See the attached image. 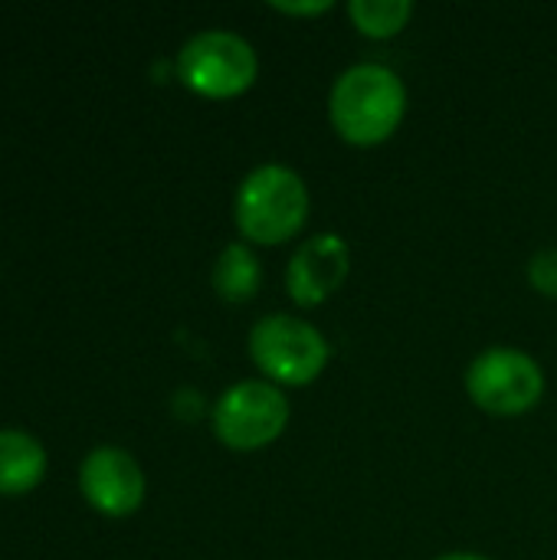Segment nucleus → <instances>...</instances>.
<instances>
[{"instance_id":"nucleus-1","label":"nucleus","mask_w":557,"mask_h":560,"mask_svg":"<svg viewBox=\"0 0 557 560\" xmlns=\"http://www.w3.org/2000/svg\"><path fill=\"white\" fill-rule=\"evenodd\" d=\"M407 115V85L384 62H355L338 72L328 92V118L341 141L374 148L387 141Z\"/></svg>"},{"instance_id":"nucleus-2","label":"nucleus","mask_w":557,"mask_h":560,"mask_svg":"<svg viewBox=\"0 0 557 560\" xmlns=\"http://www.w3.org/2000/svg\"><path fill=\"white\" fill-rule=\"evenodd\" d=\"M309 184L286 164L253 167L233 197V223L253 246H282L302 233L309 220Z\"/></svg>"},{"instance_id":"nucleus-3","label":"nucleus","mask_w":557,"mask_h":560,"mask_svg":"<svg viewBox=\"0 0 557 560\" xmlns=\"http://www.w3.org/2000/svg\"><path fill=\"white\" fill-rule=\"evenodd\" d=\"M250 358L263 381L276 387H305L328 368V338L299 315H266L250 328Z\"/></svg>"},{"instance_id":"nucleus-4","label":"nucleus","mask_w":557,"mask_h":560,"mask_svg":"<svg viewBox=\"0 0 557 560\" xmlns=\"http://www.w3.org/2000/svg\"><path fill=\"white\" fill-rule=\"evenodd\" d=\"M177 79L200 98L227 102L243 95L259 75L253 43L233 30H200L177 52Z\"/></svg>"},{"instance_id":"nucleus-5","label":"nucleus","mask_w":557,"mask_h":560,"mask_svg":"<svg viewBox=\"0 0 557 560\" xmlns=\"http://www.w3.org/2000/svg\"><path fill=\"white\" fill-rule=\"evenodd\" d=\"M292 407L282 387L269 381L230 384L213 404V436L233 453H259L272 446L289 427Z\"/></svg>"},{"instance_id":"nucleus-6","label":"nucleus","mask_w":557,"mask_h":560,"mask_svg":"<svg viewBox=\"0 0 557 560\" xmlns=\"http://www.w3.org/2000/svg\"><path fill=\"white\" fill-rule=\"evenodd\" d=\"M469 400L492 417H522L545 394L542 364L519 348H489L466 368Z\"/></svg>"},{"instance_id":"nucleus-7","label":"nucleus","mask_w":557,"mask_h":560,"mask_svg":"<svg viewBox=\"0 0 557 560\" xmlns=\"http://www.w3.org/2000/svg\"><path fill=\"white\" fill-rule=\"evenodd\" d=\"M82 499L105 518H128L144 502V472L121 446H95L79 466Z\"/></svg>"},{"instance_id":"nucleus-8","label":"nucleus","mask_w":557,"mask_h":560,"mask_svg":"<svg viewBox=\"0 0 557 560\" xmlns=\"http://www.w3.org/2000/svg\"><path fill=\"white\" fill-rule=\"evenodd\" d=\"M351 272V249L338 233H318L299 243L286 266V292L299 308L328 302Z\"/></svg>"},{"instance_id":"nucleus-9","label":"nucleus","mask_w":557,"mask_h":560,"mask_svg":"<svg viewBox=\"0 0 557 560\" xmlns=\"http://www.w3.org/2000/svg\"><path fill=\"white\" fill-rule=\"evenodd\" d=\"M46 479V450L23 430H0V495H30Z\"/></svg>"},{"instance_id":"nucleus-10","label":"nucleus","mask_w":557,"mask_h":560,"mask_svg":"<svg viewBox=\"0 0 557 560\" xmlns=\"http://www.w3.org/2000/svg\"><path fill=\"white\" fill-rule=\"evenodd\" d=\"M263 282V266L259 256L250 249V243H230L213 262V292L223 302H250L259 292Z\"/></svg>"},{"instance_id":"nucleus-11","label":"nucleus","mask_w":557,"mask_h":560,"mask_svg":"<svg viewBox=\"0 0 557 560\" xmlns=\"http://www.w3.org/2000/svg\"><path fill=\"white\" fill-rule=\"evenodd\" d=\"M348 16H351V23L358 26L361 36L391 39L410 23L414 3L410 0H351Z\"/></svg>"},{"instance_id":"nucleus-12","label":"nucleus","mask_w":557,"mask_h":560,"mask_svg":"<svg viewBox=\"0 0 557 560\" xmlns=\"http://www.w3.org/2000/svg\"><path fill=\"white\" fill-rule=\"evenodd\" d=\"M529 282L535 285V292H542L545 299H557V246L538 249L529 259Z\"/></svg>"},{"instance_id":"nucleus-13","label":"nucleus","mask_w":557,"mask_h":560,"mask_svg":"<svg viewBox=\"0 0 557 560\" xmlns=\"http://www.w3.org/2000/svg\"><path fill=\"white\" fill-rule=\"evenodd\" d=\"M335 3L332 0H305V3H286V0H272V10L286 13V16H318V13H328Z\"/></svg>"},{"instance_id":"nucleus-14","label":"nucleus","mask_w":557,"mask_h":560,"mask_svg":"<svg viewBox=\"0 0 557 560\" xmlns=\"http://www.w3.org/2000/svg\"><path fill=\"white\" fill-rule=\"evenodd\" d=\"M437 560H492V558H483V555H473V551H453V555H443V558Z\"/></svg>"}]
</instances>
